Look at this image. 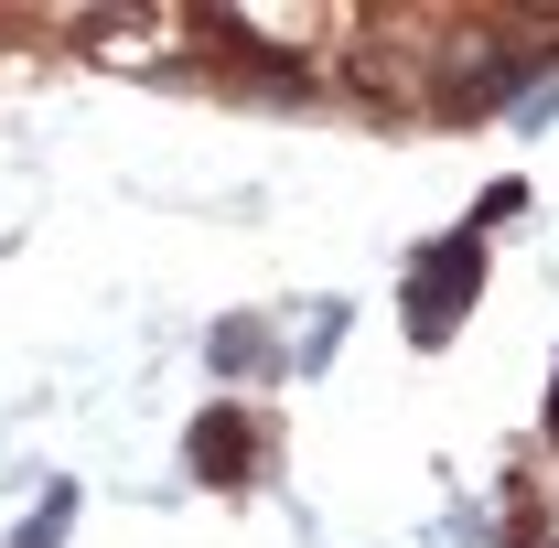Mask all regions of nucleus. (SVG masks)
Segmentation results:
<instances>
[{"label":"nucleus","mask_w":559,"mask_h":548,"mask_svg":"<svg viewBox=\"0 0 559 548\" xmlns=\"http://www.w3.org/2000/svg\"><path fill=\"white\" fill-rule=\"evenodd\" d=\"M474 279H485V259H474V237H441V248H430V259H419V279H409V334L419 344H441L452 334V312H463V301H474Z\"/></svg>","instance_id":"f257e3e1"},{"label":"nucleus","mask_w":559,"mask_h":548,"mask_svg":"<svg viewBox=\"0 0 559 548\" xmlns=\"http://www.w3.org/2000/svg\"><path fill=\"white\" fill-rule=\"evenodd\" d=\"M66 516H75V495H55V505H44V516L22 527V548H55V538H66Z\"/></svg>","instance_id":"7ed1b4c3"},{"label":"nucleus","mask_w":559,"mask_h":548,"mask_svg":"<svg viewBox=\"0 0 559 548\" xmlns=\"http://www.w3.org/2000/svg\"><path fill=\"white\" fill-rule=\"evenodd\" d=\"M549 430H559V409H549Z\"/></svg>","instance_id":"20e7f679"},{"label":"nucleus","mask_w":559,"mask_h":548,"mask_svg":"<svg viewBox=\"0 0 559 548\" xmlns=\"http://www.w3.org/2000/svg\"><path fill=\"white\" fill-rule=\"evenodd\" d=\"M215 463V484H237V463H248V419L237 409H205L194 419V474Z\"/></svg>","instance_id":"f03ea898"}]
</instances>
